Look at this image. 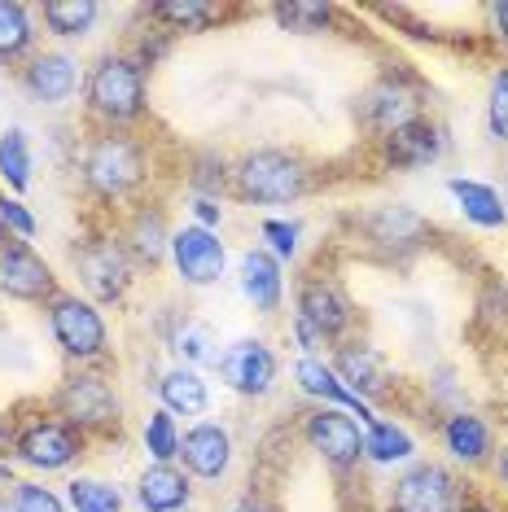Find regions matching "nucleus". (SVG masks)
Returning <instances> with one entry per match:
<instances>
[{"instance_id": "1", "label": "nucleus", "mask_w": 508, "mask_h": 512, "mask_svg": "<svg viewBox=\"0 0 508 512\" xmlns=\"http://www.w3.org/2000/svg\"><path fill=\"white\" fill-rule=\"evenodd\" d=\"M233 184H237L241 202L276 206V202H298V197L311 189V171L298 154H285V149H254V154L237 162Z\"/></svg>"}, {"instance_id": "2", "label": "nucleus", "mask_w": 508, "mask_h": 512, "mask_svg": "<svg viewBox=\"0 0 508 512\" xmlns=\"http://www.w3.org/2000/svg\"><path fill=\"white\" fill-rule=\"evenodd\" d=\"M88 110L106 123H132L145 110V75L132 57L106 53L88 75Z\"/></svg>"}, {"instance_id": "3", "label": "nucleus", "mask_w": 508, "mask_h": 512, "mask_svg": "<svg viewBox=\"0 0 508 512\" xmlns=\"http://www.w3.org/2000/svg\"><path fill=\"white\" fill-rule=\"evenodd\" d=\"M84 184L97 197H127L145 184V149L123 132H106L84 154Z\"/></svg>"}, {"instance_id": "4", "label": "nucleus", "mask_w": 508, "mask_h": 512, "mask_svg": "<svg viewBox=\"0 0 508 512\" xmlns=\"http://www.w3.org/2000/svg\"><path fill=\"white\" fill-rule=\"evenodd\" d=\"M53 403H57V416L71 429H79V434L119 429V394H114L110 381L97 377V372H71Z\"/></svg>"}, {"instance_id": "5", "label": "nucleus", "mask_w": 508, "mask_h": 512, "mask_svg": "<svg viewBox=\"0 0 508 512\" xmlns=\"http://www.w3.org/2000/svg\"><path fill=\"white\" fill-rule=\"evenodd\" d=\"M49 329L57 337V346H62L71 359H79V364L106 355V320H101V311L84 298H75V294L53 298Z\"/></svg>"}, {"instance_id": "6", "label": "nucleus", "mask_w": 508, "mask_h": 512, "mask_svg": "<svg viewBox=\"0 0 508 512\" xmlns=\"http://www.w3.org/2000/svg\"><path fill=\"white\" fill-rule=\"evenodd\" d=\"M75 267L79 281L97 302H119L127 289H132V259H127L123 241L110 237H92L75 250Z\"/></svg>"}, {"instance_id": "7", "label": "nucleus", "mask_w": 508, "mask_h": 512, "mask_svg": "<svg viewBox=\"0 0 508 512\" xmlns=\"http://www.w3.org/2000/svg\"><path fill=\"white\" fill-rule=\"evenodd\" d=\"M79 451H84V434L66 421H31L18 429V442H14V456L44 473L71 469L79 460Z\"/></svg>"}, {"instance_id": "8", "label": "nucleus", "mask_w": 508, "mask_h": 512, "mask_svg": "<svg viewBox=\"0 0 508 512\" xmlns=\"http://www.w3.org/2000/svg\"><path fill=\"white\" fill-rule=\"evenodd\" d=\"M460 486L443 464H412L390 491V512H456Z\"/></svg>"}, {"instance_id": "9", "label": "nucleus", "mask_w": 508, "mask_h": 512, "mask_svg": "<svg viewBox=\"0 0 508 512\" xmlns=\"http://www.w3.org/2000/svg\"><path fill=\"white\" fill-rule=\"evenodd\" d=\"M171 259H176V272L184 285H215L219 276H224V241H219V232L202 228V224H189L180 232H171Z\"/></svg>"}, {"instance_id": "10", "label": "nucleus", "mask_w": 508, "mask_h": 512, "mask_svg": "<svg viewBox=\"0 0 508 512\" xmlns=\"http://www.w3.org/2000/svg\"><path fill=\"white\" fill-rule=\"evenodd\" d=\"M53 285H57L53 267L44 263L27 241L9 237L5 246H0V294L5 298L44 302V298H53Z\"/></svg>"}, {"instance_id": "11", "label": "nucleus", "mask_w": 508, "mask_h": 512, "mask_svg": "<svg viewBox=\"0 0 508 512\" xmlns=\"http://www.w3.org/2000/svg\"><path fill=\"white\" fill-rule=\"evenodd\" d=\"M219 377H224L228 390L246 394V399H263L276 381V355L259 337H241L219 355Z\"/></svg>"}, {"instance_id": "12", "label": "nucleus", "mask_w": 508, "mask_h": 512, "mask_svg": "<svg viewBox=\"0 0 508 512\" xmlns=\"http://www.w3.org/2000/svg\"><path fill=\"white\" fill-rule=\"evenodd\" d=\"M298 320H303L316 337H342L351 329L355 311H351V298H346L333 281L311 276V281L298 285Z\"/></svg>"}, {"instance_id": "13", "label": "nucleus", "mask_w": 508, "mask_h": 512, "mask_svg": "<svg viewBox=\"0 0 508 512\" xmlns=\"http://www.w3.org/2000/svg\"><path fill=\"white\" fill-rule=\"evenodd\" d=\"M307 442H311V451H320V456L329 464H338V469H351V464L364 456L360 425L346 412H338V407H320V412L307 416Z\"/></svg>"}, {"instance_id": "14", "label": "nucleus", "mask_w": 508, "mask_h": 512, "mask_svg": "<svg viewBox=\"0 0 508 512\" xmlns=\"http://www.w3.org/2000/svg\"><path fill=\"white\" fill-rule=\"evenodd\" d=\"M180 460L193 477H206V482H211V477H224L228 464H233V434L215 421L193 425L189 434L180 438Z\"/></svg>"}, {"instance_id": "15", "label": "nucleus", "mask_w": 508, "mask_h": 512, "mask_svg": "<svg viewBox=\"0 0 508 512\" xmlns=\"http://www.w3.org/2000/svg\"><path fill=\"white\" fill-rule=\"evenodd\" d=\"M333 372H338V381L355 394V399H377V394L390 386L386 359H381V351L377 346H368V342L342 346V351L333 355Z\"/></svg>"}, {"instance_id": "16", "label": "nucleus", "mask_w": 508, "mask_h": 512, "mask_svg": "<svg viewBox=\"0 0 508 512\" xmlns=\"http://www.w3.org/2000/svg\"><path fill=\"white\" fill-rule=\"evenodd\" d=\"M22 88H27V97L40 101V106H62V101L75 97L79 71L66 53H40V57H31L27 71H22Z\"/></svg>"}, {"instance_id": "17", "label": "nucleus", "mask_w": 508, "mask_h": 512, "mask_svg": "<svg viewBox=\"0 0 508 512\" xmlns=\"http://www.w3.org/2000/svg\"><path fill=\"white\" fill-rule=\"evenodd\" d=\"M381 154H386L390 167L399 171H417V167H430V162L443 158V132H438L434 123H408L399 127V132L386 136V145H381Z\"/></svg>"}, {"instance_id": "18", "label": "nucleus", "mask_w": 508, "mask_h": 512, "mask_svg": "<svg viewBox=\"0 0 508 512\" xmlns=\"http://www.w3.org/2000/svg\"><path fill=\"white\" fill-rule=\"evenodd\" d=\"M364 119L377 127V132H399V127L417 123V92L399 79H381V84L368 88L364 97Z\"/></svg>"}, {"instance_id": "19", "label": "nucleus", "mask_w": 508, "mask_h": 512, "mask_svg": "<svg viewBox=\"0 0 508 512\" xmlns=\"http://www.w3.org/2000/svg\"><path fill=\"white\" fill-rule=\"evenodd\" d=\"M237 281H241V294L254 302V311L272 316L281 307V294H285V281H281V263L272 259L268 250H246L237 263Z\"/></svg>"}, {"instance_id": "20", "label": "nucleus", "mask_w": 508, "mask_h": 512, "mask_svg": "<svg viewBox=\"0 0 508 512\" xmlns=\"http://www.w3.org/2000/svg\"><path fill=\"white\" fill-rule=\"evenodd\" d=\"M189 477L180 469H171V464H149L141 473V482H136V499H141L145 512H184L189 504Z\"/></svg>"}, {"instance_id": "21", "label": "nucleus", "mask_w": 508, "mask_h": 512, "mask_svg": "<svg viewBox=\"0 0 508 512\" xmlns=\"http://www.w3.org/2000/svg\"><path fill=\"white\" fill-rule=\"evenodd\" d=\"M364 228H368V237H373L377 246H386V250L421 246L425 232H430V224H425L417 211H408V206H381V211H373L364 219Z\"/></svg>"}, {"instance_id": "22", "label": "nucleus", "mask_w": 508, "mask_h": 512, "mask_svg": "<svg viewBox=\"0 0 508 512\" xmlns=\"http://www.w3.org/2000/svg\"><path fill=\"white\" fill-rule=\"evenodd\" d=\"M123 250H127V259H136L145 267H158V263H163V254L171 250L167 219L158 211H141L132 224H127V232H123Z\"/></svg>"}, {"instance_id": "23", "label": "nucleus", "mask_w": 508, "mask_h": 512, "mask_svg": "<svg viewBox=\"0 0 508 512\" xmlns=\"http://www.w3.org/2000/svg\"><path fill=\"white\" fill-rule=\"evenodd\" d=\"M158 399H163V412L171 416H202L211 407V394H206V381L193 368H171L158 381Z\"/></svg>"}, {"instance_id": "24", "label": "nucleus", "mask_w": 508, "mask_h": 512, "mask_svg": "<svg viewBox=\"0 0 508 512\" xmlns=\"http://www.w3.org/2000/svg\"><path fill=\"white\" fill-rule=\"evenodd\" d=\"M447 193L456 197L460 211H465V219H473L478 228H504L508 224V211H504L500 193H495L491 184L456 176V180H447Z\"/></svg>"}, {"instance_id": "25", "label": "nucleus", "mask_w": 508, "mask_h": 512, "mask_svg": "<svg viewBox=\"0 0 508 512\" xmlns=\"http://www.w3.org/2000/svg\"><path fill=\"white\" fill-rule=\"evenodd\" d=\"M443 442H447V451H452L456 460H465V464H482L491 456V429H487L482 416H473V412L447 416Z\"/></svg>"}, {"instance_id": "26", "label": "nucleus", "mask_w": 508, "mask_h": 512, "mask_svg": "<svg viewBox=\"0 0 508 512\" xmlns=\"http://www.w3.org/2000/svg\"><path fill=\"white\" fill-rule=\"evenodd\" d=\"M294 377H298V386H303L307 394H316V399H329V403H342V407H351V412H360L368 425H373V416H368V407L364 399H355L351 390L338 381V372H333L329 364H320V359H298V368H294Z\"/></svg>"}, {"instance_id": "27", "label": "nucleus", "mask_w": 508, "mask_h": 512, "mask_svg": "<svg viewBox=\"0 0 508 512\" xmlns=\"http://www.w3.org/2000/svg\"><path fill=\"white\" fill-rule=\"evenodd\" d=\"M97 14L101 9L92 5V0H49V5H44V22H49V31L53 36H62V40L88 36Z\"/></svg>"}, {"instance_id": "28", "label": "nucleus", "mask_w": 508, "mask_h": 512, "mask_svg": "<svg viewBox=\"0 0 508 512\" xmlns=\"http://www.w3.org/2000/svg\"><path fill=\"white\" fill-rule=\"evenodd\" d=\"M0 176L14 193H22L31 184V141L22 127H5L0 132Z\"/></svg>"}, {"instance_id": "29", "label": "nucleus", "mask_w": 508, "mask_h": 512, "mask_svg": "<svg viewBox=\"0 0 508 512\" xmlns=\"http://www.w3.org/2000/svg\"><path fill=\"white\" fill-rule=\"evenodd\" d=\"M412 451H417V447H412L408 429H399V425H390V421H373V425H368V434H364V456L373 460V464L408 460Z\"/></svg>"}, {"instance_id": "30", "label": "nucleus", "mask_w": 508, "mask_h": 512, "mask_svg": "<svg viewBox=\"0 0 508 512\" xmlns=\"http://www.w3.org/2000/svg\"><path fill=\"white\" fill-rule=\"evenodd\" d=\"M31 14L27 5H9V0H0V62H14L31 49Z\"/></svg>"}, {"instance_id": "31", "label": "nucleus", "mask_w": 508, "mask_h": 512, "mask_svg": "<svg viewBox=\"0 0 508 512\" xmlns=\"http://www.w3.org/2000/svg\"><path fill=\"white\" fill-rule=\"evenodd\" d=\"M149 18L167 22L171 31H202L219 18V9L198 5V0H163V5H149Z\"/></svg>"}, {"instance_id": "32", "label": "nucleus", "mask_w": 508, "mask_h": 512, "mask_svg": "<svg viewBox=\"0 0 508 512\" xmlns=\"http://www.w3.org/2000/svg\"><path fill=\"white\" fill-rule=\"evenodd\" d=\"M66 495H71V508L75 512H123L119 486L101 482V477H75Z\"/></svg>"}, {"instance_id": "33", "label": "nucleus", "mask_w": 508, "mask_h": 512, "mask_svg": "<svg viewBox=\"0 0 508 512\" xmlns=\"http://www.w3.org/2000/svg\"><path fill=\"white\" fill-rule=\"evenodd\" d=\"M145 451L154 456V464H171L180 456V434H176L171 412H149V421H145Z\"/></svg>"}, {"instance_id": "34", "label": "nucleus", "mask_w": 508, "mask_h": 512, "mask_svg": "<svg viewBox=\"0 0 508 512\" xmlns=\"http://www.w3.org/2000/svg\"><path fill=\"white\" fill-rule=\"evenodd\" d=\"M176 351L184 364H219V351H215V333L206 324H184L176 333Z\"/></svg>"}, {"instance_id": "35", "label": "nucleus", "mask_w": 508, "mask_h": 512, "mask_svg": "<svg viewBox=\"0 0 508 512\" xmlns=\"http://www.w3.org/2000/svg\"><path fill=\"white\" fill-rule=\"evenodd\" d=\"M9 512H66V508H62V499H57L49 486L14 482V495H9Z\"/></svg>"}, {"instance_id": "36", "label": "nucleus", "mask_w": 508, "mask_h": 512, "mask_svg": "<svg viewBox=\"0 0 508 512\" xmlns=\"http://www.w3.org/2000/svg\"><path fill=\"white\" fill-rule=\"evenodd\" d=\"M333 18L329 5H281L276 9V22L290 31H325Z\"/></svg>"}, {"instance_id": "37", "label": "nucleus", "mask_w": 508, "mask_h": 512, "mask_svg": "<svg viewBox=\"0 0 508 512\" xmlns=\"http://www.w3.org/2000/svg\"><path fill=\"white\" fill-rule=\"evenodd\" d=\"M263 237L272 241V250L281 254V259H294V254H298V224H285V219H268V224H263Z\"/></svg>"}, {"instance_id": "38", "label": "nucleus", "mask_w": 508, "mask_h": 512, "mask_svg": "<svg viewBox=\"0 0 508 512\" xmlns=\"http://www.w3.org/2000/svg\"><path fill=\"white\" fill-rule=\"evenodd\" d=\"M5 224H9V232H14L18 241L36 237V215H31L22 202H5Z\"/></svg>"}, {"instance_id": "39", "label": "nucleus", "mask_w": 508, "mask_h": 512, "mask_svg": "<svg viewBox=\"0 0 508 512\" xmlns=\"http://www.w3.org/2000/svg\"><path fill=\"white\" fill-rule=\"evenodd\" d=\"M487 119H491V132H495V141H508V92H495V97H491V110H487Z\"/></svg>"}, {"instance_id": "40", "label": "nucleus", "mask_w": 508, "mask_h": 512, "mask_svg": "<svg viewBox=\"0 0 508 512\" xmlns=\"http://www.w3.org/2000/svg\"><path fill=\"white\" fill-rule=\"evenodd\" d=\"M193 215H198V224H202V228H211V232H215V224H219V206L211 202V197H198V202H193Z\"/></svg>"}, {"instance_id": "41", "label": "nucleus", "mask_w": 508, "mask_h": 512, "mask_svg": "<svg viewBox=\"0 0 508 512\" xmlns=\"http://www.w3.org/2000/svg\"><path fill=\"white\" fill-rule=\"evenodd\" d=\"M14 442H18L14 416H5V412H0V456H14Z\"/></svg>"}, {"instance_id": "42", "label": "nucleus", "mask_w": 508, "mask_h": 512, "mask_svg": "<svg viewBox=\"0 0 508 512\" xmlns=\"http://www.w3.org/2000/svg\"><path fill=\"white\" fill-rule=\"evenodd\" d=\"M233 512H272V508L263 504V499H241V504H237Z\"/></svg>"}, {"instance_id": "43", "label": "nucleus", "mask_w": 508, "mask_h": 512, "mask_svg": "<svg viewBox=\"0 0 508 512\" xmlns=\"http://www.w3.org/2000/svg\"><path fill=\"white\" fill-rule=\"evenodd\" d=\"M495 473H500V482L508 486V447H500V460H495Z\"/></svg>"}, {"instance_id": "44", "label": "nucleus", "mask_w": 508, "mask_h": 512, "mask_svg": "<svg viewBox=\"0 0 508 512\" xmlns=\"http://www.w3.org/2000/svg\"><path fill=\"white\" fill-rule=\"evenodd\" d=\"M5 202H9V197L0 193V246H5V241H9V224H5Z\"/></svg>"}, {"instance_id": "45", "label": "nucleus", "mask_w": 508, "mask_h": 512, "mask_svg": "<svg viewBox=\"0 0 508 512\" xmlns=\"http://www.w3.org/2000/svg\"><path fill=\"white\" fill-rule=\"evenodd\" d=\"M495 22H500L504 36H508V5H495Z\"/></svg>"}, {"instance_id": "46", "label": "nucleus", "mask_w": 508, "mask_h": 512, "mask_svg": "<svg viewBox=\"0 0 508 512\" xmlns=\"http://www.w3.org/2000/svg\"><path fill=\"white\" fill-rule=\"evenodd\" d=\"M0 482H9V469H0ZM14 486V482H9ZM0 512H9V499H5V491H0Z\"/></svg>"}, {"instance_id": "47", "label": "nucleus", "mask_w": 508, "mask_h": 512, "mask_svg": "<svg viewBox=\"0 0 508 512\" xmlns=\"http://www.w3.org/2000/svg\"><path fill=\"white\" fill-rule=\"evenodd\" d=\"M495 92H508V71H504V75H495Z\"/></svg>"}, {"instance_id": "48", "label": "nucleus", "mask_w": 508, "mask_h": 512, "mask_svg": "<svg viewBox=\"0 0 508 512\" xmlns=\"http://www.w3.org/2000/svg\"><path fill=\"white\" fill-rule=\"evenodd\" d=\"M456 512H482V508H465V504H460V508H456Z\"/></svg>"}]
</instances>
